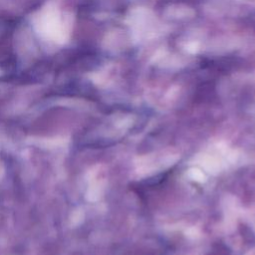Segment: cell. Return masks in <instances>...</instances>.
Here are the masks:
<instances>
[{
    "label": "cell",
    "instance_id": "1",
    "mask_svg": "<svg viewBox=\"0 0 255 255\" xmlns=\"http://www.w3.org/2000/svg\"><path fill=\"white\" fill-rule=\"evenodd\" d=\"M215 248L216 249L213 252H211L209 255H229V251L227 250V248L224 245L219 244Z\"/></svg>",
    "mask_w": 255,
    "mask_h": 255
}]
</instances>
